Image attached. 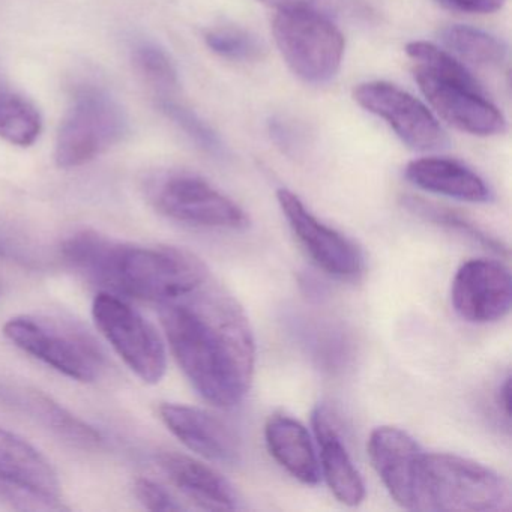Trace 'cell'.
<instances>
[{"instance_id": "44dd1931", "label": "cell", "mask_w": 512, "mask_h": 512, "mask_svg": "<svg viewBox=\"0 0 512 512\" xmlns=\"http://www.w3.org/2000/svg\"><path fill=\"white\" fill-rule=\"evenodd\" d=\"M440 40L449 52L470 64L500 67L506 59L502 41L469 26H448L440 32Z\"/></svg>"}, {"instance_id": "2e32d148", "label": "cell", "mask_w": 512, "mask_h": 512, "mask_svg": "<svg viewBox=\"0 0 512 512\" xmlns=\"http://www.w3.org/2000/svg\"><path fill=\"white\" fill-rule=\"evenodd\" d=\"M155 463L169 481L200 509L235 511L242 508L238 491L217 470L181 452L163 451Z\"/></svg>"}, {"instance_id": "d6986e66", "label": "cell", "mask_w": 512, "mask_h": 512, "mask_svg": "<svg viewBox=\"0 0 512 512\" xmlns=\"http://www.w3.org/2000/svg\"><path fill=\"white\" fill-rule=\"evenodd\" d=\"M407 181L428 193L470 203H487L491 191L481 176L464 164L446 158H421L406 167Z\"/></svg>"}, {"instance_id": "4fadbf2b", "label": "cell", "mask_w": 512, "mask_h": 512, "mask_svg": "<svg viewBox=\"0 0 512 512\" xmlns=\"http://www.w3.org/2000/svg\"><path fill=\"white\" fill-rule=\"evenodd\" d=\"M0 406L25 416L62 442L82 449L103 445V436L46 392L19 380L0 377Z\"/></svg>"}, {"instance_id": "e0dca14e", "label": "cell", "mask_w": 512, "mask_h": 512, "mask_svg": "<svg viewBox=\"0 0 512 512\" xmlns=\"http://www.w3.org/2000/svg\"><path fill=\"white\" fill-rule=\"evenodd\" d=\"M314 436L319 445L320 473L338 502L358 506L365 499V484L356 469L346 443L326 406H317L311 416Z\"/></svg>"}, {"instance_id": "9c48e42d", "label": "cell", "mask_w": 512, "mask_h": 512, "mask_svg": "<svg viewBox=\"0 0 512 512\" xmlns=\"http://www.w3.org/2000/svg\"><path fill=\"white\" fill-rule=\"evenodd\" d=\"M97 328L136 376L145 383L160 382L167 355L157 329L130 304L109 292H100L92 305Z\"/></svg>"}, {"instance_id": "5bb4252c", "label": "cell", "mask_w": 512, "mask_h": 512, "mask_svg": "<svg viewBox=\"0 0 512 512\" xmlns=\"http://www.w3.org/2000/svg\"><path fill=\"white\" fill-rule=\"evenodd\" d=\"M424 454L419 443L397 427L383 425L371 431L368 455L388 493L401 508L418 509V472Z\"/></svg>"}, {"instance_id": "f1b7e54d", "label": "cell", "mask_w": 512, "mask_h": 512, "mask_svg": "<svg viewBox=\"0 0 512 512\" xmlns=\"http://www.w3.org/2000/svg\"><path fill=\"white\" fill-rule=\"evenodd\" d=\"M275 10H310L331 16L338 10L341 0H260Z\"/></svg>"}, {"instance_id": "8992f818", "label": "cell", "mask_w": 512, "mask_h": 512, "mask_svg": "<svg viewBox=\"0 0 512 512\" xmlns=\"http://www.w3.org/2000/svg\"><path fill=\"white\" fill-rule=\"evenodd\" d=\"M272 29L284 61L299 79L320 85L340 70L344 37L325 14L280 10Z\"/></svg>"}, {"instance_id": "7402d4cb", "label": "cell", "mask_w": 512, "mask_h": 512, "mask_svg": "<svg viewBox=\"0 0 512 512\" xmlns=\"http://www.w3.org/2000/svg\"><path fill=\"white\" fill-rule=\"evenodd\" d=\"M40 113L26 98L0 88V137L13 145L31 146L40 137Z\"/></svg>"}, {"instance_id": "6da1fadb", "label": "cell", "mask_w": 512, "mask_h": 512, "mask_svg": "<svg viewBox=\"0 0 512 512\" xmlns=\"http://www.w3.org/2000/svg\"><path fill=\"white\" fill-rule=\"evenodd\" d=\"M161 305L170 349L203 400L233 409L247 397L256 341L244 308L209 278L190 295Z\"/></svg>"}, {"instance_id": "3957f363", "label": "cell", "mask_w": 512, "mask_h": 512, "mask_svg": "<svg viewBox=\"0 0 512 512\" xmlns=\"http://www.w3.org/2000/svg\"><path fill=\"white\" fill-rule=\"evenodd\" d=\"M406 53L415 64L413 77L419 89L446 122L479 137L496 136L506 130L500 110L452 53L427 41L407 44Z\"/></svg>"}, {"instance_id": "7a4b0ae2", "label": "cell", "mask_w": 512, "mask_h": 512, "mask_svg": "<svg viewBox=\"0 0 512 512\" xmlns=\"http://www.w3.org/2000/svg\"><path fill=\"white\" fill-rule=\"evenodd\" d=\"M62 257L103 292L140 301H176L211 278L205 263L175 247L122 244L95 232H79L61 247Z\"/></svg>"}, {"instance_id": "4dcf8cb0", "label": "cell", "mask_w": 512, "mask_h": 512, "mask_svg": "<svg viewBox=\"0 0 512 512\" xmlns=\"http://www.w3.org/2000/svg\"><path fill=\"white\" fill-rule=\"evenodd\" d=\"M509 391H511V379L508 376L500 383L496 394V404L499 407L500 415L505 418V422L508 425L509 419H511V416H509Z\"/></svg>"}, {"instance_id": "cb8c5ba5", "label": "cell", "mask_w": 512, "mask_h": 512, "mask_svg": "<svg viewBox=\"0 0 512 512\" xmlns=\"http://www.w3.org/2000/svg\"><path fill=\"white\" fill-rule=\"evenodd\" d=\"M205 41L212 52L230 61L254 62L265 55V47L259 38L244 29L232 26L211 29L206 32Z\"/></svg>"}, {"instance_id": "30bf717a", "label": "cell", "mask_w": 512, "mask_h": 512, "mask_svg": "<svg viewBox=\"0 0 512 512\" xmlns=\"http://www.w3.org/2000/svg\"><path fill=\"white\" fill-rule=\"evenodd\" d=\"M353 98L362 109L383 119L413 151L433 152L448 146V137L433 113L398 86L362 83L353 91Z\"/></svg>"}, {"instance_id": "277c9868", "label": "cell", "mask_w": 512, "mask_h": 512, "mask_svg": "<svg viewBox=\"0 0 512 512\" xmlns=\"http://www.w3.org/2000/svg\"><path fill=\"white\" fill-rule=\"evenodd\" d=\"M416 497V511L497 512L511 506V488L496 470L445 452L422 454Z\"/></svg>"}, {"instance_id": "d4e9b609", "label": "cell", "mask_w": 512, "mask_h": 512, "mask_svg": "<svg viewBox=\"0 0 512 512\" xmlns=\"http://www.w3.org/2000/svg\"><path fill=\"white\" fill-rule=\"evenodd\" d=\"M134 64L161 97H169L179 86L178 71L170 56L152 43H142L134 49Z\"/></svg>"}, {"instance_id": "52a82bcc", "label": "cell", "mask_w": 512, "mask_h": 512, "mask_svg": "<svg viewBox=\"0 0 512 512\" xmlns=\"http://www.w3.org/2000/svg\"><path fill=\"white\" fill-rule=\"evenodd\" d=\"M128 122L122 107L97 86L77 91L56 140V163L73 169L97 158L121 142Z\"/></svg>"}, {"instance_id": "7c38bea8", "label": "cell", "mask_w": 512, "mask_h": 512, "mask_svg": "<svg viewBox=\"0 0 512 512\" xmlns=\"http://www.w3.org/2000/svg\"><path fill=\"white\" fill-rule=\"evenodd\" d=\"M451 302L455 313L466 322H499L511 311V272L499 260H469L452 280Z\"/></svg>"}, {"instance_id": "83f0119b", "label": "cell", "mask_w": 512, "mask_h": 512, "mask_svg": "<svg viewBox=\"0 0 512 512\" xmlns=\"http://www.w3.org/2000/svg\"><path fill=\"white\" fill-rule=\"evenodd\" d=\"M134 491H136L140 503L151 511H182L185 509V506L169 490L151 479H139Z\"/></svg>"}, {"instance_id": "484cf974", "label": "cell", "mask_w": 512, "mask_h": 512, "mask_svg": "<svg viewBox=\"0 0 512 512\" xmlns=\"http://www.w3.org/2000/svg\"><path fill=\"white\" fill-rule=\"evenodd\" d=\"M160 109L203 151L215 155V157H223L226 154L223 142H221L218 134L206 122H203L196 113L191 112L182 104L176 103L170 97L160 98Z\"/></svg>"}, {"instance_id": "603a6c76", "label": "cell", "mask_w": 512, "mask_h": 512, "mask_svg": "<svg viewBox=\"0 0 512 512\" xmlns=\"http://www.w3.org/2000/svg\"><path fill=\"white\" fill-rule=\"evenodd\" d=\"M403 203L413 214L419 215V217L425 218V220L431 221V223L455 230V232L467 236L472 241L490 248L493 253L500 254V256H508V248L502 244V241L494 238L490 233L482 230L481 227L476 226L473 221L461 215L460 212L452 211V209L445 208V206L434 205V203L418 199V197H404Z\"/></svg>"}, {"instance_id": "5b68a950", "label": "cell", "mask_w": 512, "mask_h": 512, "mask_svg": "<svg viewBox=\"0 0 512 512\" xmlns=\"http://www.w3.org/2000/svg\"><path fill=\"white\" fill-rule=\"evenodd\" d=\"M4 332L23 352L77 382H95L106 370L103 349L76 320L53 314H23L8 320Z\"/></svg>"}, {"instance_id": "1f68e13d", "label": "cell", "mask_w": 512, "mask_h": 512, "mask_svg": "<svg viewBox=\"0 0 512 512\" xmlns=\"http://www.w3.org/2000/svg\"><path fill=\"white\" fill-rule=\"evenodd\" d=\"M8 256V248H5L4 245H0V257Z\"/></svg>"}, {"instance_id": "ba28073f", "label": "cell", "mask_w": 512, "mask_h": 512, "mask_svg": "<svg viewBox=\"0 0 512 512\" xmlns=\"http://www.w3.org/2000/svg\"><path fill=\"white\" fill-rule=\"evenodd\" d=\"M149 199L158 212L188 226L232 232L250 227V217L238 203L193 173L158 176L149 185Z\"/></svg>"}, {"instance_id": "d6a6232c", "label": "cell", "mask_w": 512, "mask_h": 512, "mask_svg": "<svg viewBox=\"0 0 512 512\" xmlns=\"http://www.w3.org/2000/svg\"><path fill=\"white\" fill-rule=\"evenodd\" d=\"M0 88H2V85H0Z\"/></svg>"}, {"instance_id": "4316f807", "label": "cell", "mask_w": 512, "mask_h": 512, "mask_svg": "<svg viewBox=\"0 0 512 512\" xmlns=\"http://www.w3.org/2000/svg\"><path fill=\"white\" fill-rule=\"evenodd\" d=\"M0 503L11 506L14 509H23V511H49V509H65L59 500L49 499L41 496L35 491L28 490L16 482L0 476Z\"/></svg>"}, {"instance_id": "ffe728a7", "label": "cell", "mask_w": 512, "mask_h": 512, "mask_svg": "<svg viewBox=\"0 0 512 512\" xmlns=\"http://www.w3.org/2000/svg\"><path fill=\"white\" fill-rule=\"evenodd\" d=\"M0 476L49 499L61 497L52 463L31 443L4 428H0Z\"/></svg>"}, {"instance_id": "8fae6325", "label": "cell", "mask_w": 512, "mask_h": 512, "mask_svg": "<svg viewBox=\"0 0 512 512\" xmlns=\"http://www.w3.org/2000/svg\"><path fill=\"white\" fill-rule=\"evenodd\" d=\"M277 199L299 245L322 271L343 281H356L364 274V256L355 242L314 217L292 191L281 188Z\"/></svg>"}, {"instance_id": "f546056e", "label": "cell", "mask_w": 512, "mask_h": 512, "mask_svg": "<svg viewBox=\"0 0 512 512\" xmlns=\"http://www.w3.org/2000/svg\"><path fill=\"white\" fill-rule=\"evenodd\" d=\"M506 0H442V4L467 14H491L499 11Z\"/></svg>"}, {"instance_id": "ac0fdd59", "label": "cell", "mask_w": 512, "mask_h": 512, "mask_svg": "<svg viewBox=\"0 0 512 512\" xmlns=\"http://www.w3.org/2000/svg\"><path fill=\"white\" fill-rule=\"evenodd\" d=\"M266 445L269 454L302 484H319V457L307 428L292 416L275 413L266 422Z\"/></svg>"}, {"instance_id": "9a60e30c", "label": "cell", "mask_w": 512, "mask_h": 512, "mask_svg": "<svg viewBox=\"0 0 512 512\" xmlns=\"http://www.w3.org/2000/svg\"><path fill=\"white\" fill-rule=\"evenodd\" d=\"M160 416L166 427L191 451L214 463L235 466L241 461V440L223 419L199 407L164 403Z\"/></svg>"}]
</instances>
